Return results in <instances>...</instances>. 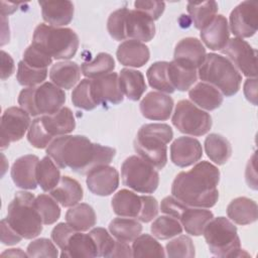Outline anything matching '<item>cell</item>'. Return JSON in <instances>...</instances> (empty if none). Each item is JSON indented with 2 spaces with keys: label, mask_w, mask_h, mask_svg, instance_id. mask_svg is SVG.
<instances>
[{
  "label": "cell",
  "mask_w": 258,
  "mask_h": 258,
  "mask_svg": "<svg viewBox=\"0 0 258 258\" xmlns=\"http://www.w3.org/2000/svg\"><path fill=\"white\" fill-rule=\"evenodd\" d=\"M111 257H133L132 247H130L128 243L116 240Z\"/></svg>",
  "instance_id": "cell-60"
},
{
  "label": "cell",
  "mask_w": 258,
  "mask_h": 258,
  "mask_svg": "<svg viewBox=\"0 0 258 258\" xmlns=\"http://www.w3.org/2000/svg\"><path fill=\"white\" fill-rule=\"evenodd\" d=\"M66 93L51 82L36 87H27L19 93L18 104L30 116L51 115L63 107Z\"/></svg>",
  "instance_id": "cell-7"
},
{
  "label": "cell",
  "mask_w": 258,
  "mask_h": 258,
  "mask_svg": "<svg viewBox=\"0 0 258 258\" xmlns=\"http://www.w3.org/2000/svg\"><path fill=\"white\" fill-rule=\"evenodd\" d=\"M182 230L183 228L180 222L168 215L155 218L150 227V231L153 237L159 240H167L175 237L181 234Z\"/></svg>",
  "instance_id": "cell-42"
},
{
  "label": "cell",
  "mask_w": 258,
  "mask_h": 258,
  "mask_svg": "<svg viewBox=\"0 0 258 258\" xmlns=\"http://www.w3.org/2000/svg\"><path fill=\"white\" fill-rule=\"evenodd\" d=\"M41 15L48 25L62 27L71 23L74 17V4L71 1H38Z\"/></svg>",
  "instance_id": "cell-23"
},
{
  "label": "cell",
  "mask_w": 258,
  "mask_h": 258,
  "mask_svg": "<svg viewBox=\"0 0 258 258\" xmlns=\"http://www.w3.org/2000/svg\"><path fill=\"white\" fill-rule=\"evenodd\" d=\"M39 120L45 132L52 139L68 135L76 128V119L72 110L68 107H62L51 115H42Z\"/></svg>",
  "instance_id": "cell-21"
},
{
  "label": "cell",
  "mask_w": 258,
  "mask_h": 258,
  "mask_svg": "<svg viewBox=\"0 0 258 258\" xmlns=\"http://www.w3.org/2000/svg\"><path fill=\"white\" fill-rule=\"evenodd\" d=\"M46 154L59 168H70L79 174H87L99 165L111 163L116 150L93 143L84 135H63L51 141L46 147Z\"/></svg>",
  "instance_id": "cell-1"
},
{
  "label": "cell",
  "mask_w": 258,
  "mask_h": 258,
  "mask_svg": "<svg viewBox=\"0 0 258 258\" xmlns=\"http://www.w3.org/2000/svg\"><path fill=\"white\" fill-rule=\"evenodd\" d=\"M34 205L43 225H52L59 219L60 207L50 195H38L35 197Z\"/></svg>",
  "instance_id": "cell-43"
},
{
  "label": "cell",
  "mask_w": 258,
  "mask_h": 258,
  "mask_svg": "<svg viewBox=\"0 0 258 258\" xmlns=\"http://www.w3.org/2000/svg\"><path fill=\"white\" fill-rule=\"evenodd\" d=\"M91 87L94 99L98 105L111 103L120 104L124 100V95L119 85V75L110 73L100 78L91 80Z\"/></svg>",
  "instance_id": "cell-16"
},
{
  "label": "cell",
  "mask_w": 258,
  "mask_h": 258,
  "mask_svg": "<svg viewBox=\"0 0 258 258\" xmlns=\"http://www.w3.org/2000/svg\"><path fill=\"white\" fill-rule=\"evenodd\" d=\"M23 238L8 224L6 218L1 220V242L4 245H15Z\"/></svg>",
  "instance_id": "cell-56"
},
{
  "label": "cell",
  "mask_w": 258,
  "mask_h": 258,
  "mask_svg": "<svg viewBox=\"0 0 258 258\" xmlns=\"http://www.w3.org/2000/svg\"><path fill=\"white\" fill-rule=\"evenodd\" d=\"M115 69L113 56L107 52L98 53L92 60L85 61L81 66L82 74L89 79H96L108 75Z\"/></svg>",
  "instance_id": "cell-39"
},
{
  "label": "cell",
  "mask_w": 258,
  "mask_h": 258,
  "mask_svg": "<svg viewBox=\"0 0 258 258\" xmlns=\"http://www.w3.org/2000/svg\"><path fill=\"white\" fill-rule=\"evenodd\" d=\"M27 140L28 142L37 149L46 148L51 141L53 140L48 136V134L43 129L39 117L32 120L29 129L27 131Z\"/></svg>",
  "instance_id": "cell-51"
},
{
  "label": "cell",
  "mask_w": 258,
  "mask_h": 258,
  "mask_svg": "<svg viewBox=\"0 0 258 258\" xmlns=\"http://www.w3.org/2000/svg\"><path fill=\"white\" fill-rule=\"evenodd\" d=\"M76 232L68 223H58L51 231V240L60 249H64L70 237Z\"/></svg>",
  "instance_id": "cell-54"
},
{
  "label": "cell",
  "mask_w": 258,
  "mask_h": 258,
  "mask_svg": "<svg viewBox=\"0 0 258 258\" xmlns=\"http://www.w3.org/2000/svg\"><path fill=\"white\" fill-rule=\"evenodd\" d=\"M50 196L63 208H71L82 202L84 190L81 183L68 175L61 176L57 185L50 190Z\"/></svg>",
  "instance_id": "cell-26"
},
{
  "label": "cell",
  "mask_w": 258,
  "mask_h": 258,
  "mask_svg": "<svg viewBox=\"0 0 258 258\" xmlns=\"http://www.w3.org/2000/svg\"><path fill=\"white\" fill-rule=\"evenodd\" d=\"M22 60L27 66L37 70H45L52 63V57L32 44L24 50Z\"/></svg>",
  "instance_id": "cell-50"
},
{
  "label": "cell",
  "mask_w": 258,
  "mask_h": 258,
  "mask_svg": "<svg viewBox=\"0 0 258 258\" xmlns=\"http://www.w3.org/2000/svg\"><path fill=\"white\" fill-rule=\"evenodd\" d=\"M39 158L33 154H26L17 158L11 167V178L14 184L22 189H35L36 165Z\"/></svg>",
  "instance_id": "cell-19"
},
{
  "label": "cell",
  "mask_w": 258,
  "mask_h": 258,
  "mask_svg": "<svg viewBox=\"0 0 258 258\" xmlns=\"http://www.w3.org/2000/svg\"><path fill=\"white\" fill-rule=\"evenodd\" d=\"M31 44L54 59H70L77 53L80 40L72 28L40 23L34 29Z\"/></svg>",
  "instance_id": "cell-4"
},
{
  "label": "cell",
  "mask_w": 258,
  "mask_h": 258,
  "mask_svg": "<svg viewBox=\"0 0 258 258\" xmlns=\"http://www.w3.org/2000/svg\"><path fill=\"white\" fill-rule=\"evenodd\" d=\"M165 251L166 256L170 258H192L196 255L192 240L185 235H180L170 240L165 246Z\"/></svg>",
  "instance_id": "cell-46"
},
{
  "label": "cell",
  "mask_w": 258,
  "mask_h": 258,
  "mask_svg": "<svg viewBox=\"0 0 258 258\" xmlns=\"http://www.w3.org/2000/svg\"><path fill=\"white\" fill-rule=\"evenodd\" d=\"M66 221L76 231L86 232L96 225L97 216L92 206L79 203L67 211Z\"/></svg>",
  "instance_id": "cell-34"
},
{
  "label": "cell",
  "mask_w": 258,
  "mask_h": 258,
  "mask_svg": "<svg viewBox=\"0 0 258 258\" xmlns=\"http://www.w3.org/2000/svg\"><path fill=\"white\" fill-rule=\"evenodd\" d=\"M206 55V48L201 40L196 37H185L176 43L173 59L199 69L204 62Z\"/></svg>",
  "instance_id": "cell-24"
},
{
  "label": "cell",
  "mask_w": 258,
  "mask_h": 258,
  "mask_svg": "<svg viewBox=\"0 0 258 258\" xmlns=\"http://www.w3.org/2000/svg\"><path fill=\"white\" fill-rule=\"evenodd\" d=\"M220 170L209 161L197 162L187 171H180L171 184V194L187 207L213 208L219 200Z\"/></svg>",
  "instance_id": "cell-2"
},
{
  "label": "cell",
  "mask_w": 258,
  "mask_h": 258,
  "mask_svg": "<svg viewBox=\"0 0 258 258\" xmlns=\"http://www.w3.org/2000/svg\"><path fill=\"white\" fill-rule=\"evenodd\" d=\"M120 89L131 101H138L146 91V83L141 72L133 69H122L119 74Z\"/></svg>",
  "instance_id": "cell-33"
},
{
  "label": "cell",
  "mask_w": 258,
  "mask_h": 258,
  "mask_svg": "<svg viewBox=\"0 0 258 258\" xmlns=\"http://www.w3.org/2000/svg\"><path fill=\"white\" fill-rule=\"evenodd\" d=\"M173 105V100L169 95L152 91L142 99L139 108L144 118L153 121H165L169 119Z\"/></svg>",
  "instance_id": "cell-17"
},
{
  "label": "cell",
  "mask_w": 258,
  "mask_h": 258,
  "mask_svg": "<svg viewBox=\"0 0 258 258\" xmlns=\"http://www.w3.org/2000/svg\"><path fill=\"white\" fill-rule=\"evenodd\" d=\"M73 105L77 108L91 111L98 107V103L94 99L91 87V80L84 79L76 86L72 93Z\"/></svg>",
  "instance_id": "cell-44"
},
{
  "label": "cell",
  "mask_w": 258,
  "mask_h": 258,
  "mask_svg": "<svg viewBox=\"0 0 258 258\" xmlns=\"http://www.w3.org/2000/svg\"><path fill=\"white\" fill-rule=\"evenodd\" d=\"M30 115L20 107H9L1 116L0 137L1 149H5L11 142L19 141L24 137L31 124Z\"/></svg>",
  "instance_id": "cell-11"
},
{
  "label": "cell",
  "mask_w": 258,
  "mask_h": 258,
  "mask_svg": "<svg viewBox=\"0 0 258 258\" xmlns=\"http://www.w3.org/2000/svg\"><path fill=\"white\" fill-rule=\"evenodd\" d=\"M210 252L218 257H241L244 250L237 228L231 220L225 217L213 218L203 233Z\"/></svg>",
  "instance_id": "cell-8"
},
{
  "label": "cell",
  "mask_w": 258,
  "mask_h": 258,
  "mask_svg": "<svg viewBox=\"0 0 258 258\" xmlns=\"http://www.w3.org/2000/svg\"><path fill=\"white\" fill-rule=\"evenodd\" d=\"M125 33L127 39L148 42L155 35L154 20L139 10L128 9L125 18Z\"/></svg>",
  "instance_id": "cell-18"
},
{
  "label": "cell",
  "mask_w": 258,
  "mask_h": 258,
  "mask_svg": "<svg viewBox=\"0 0 258 258\" xmlns=\"http://www.w3.org/2000/svg\"><path fill=\"white\" fill-rule=\"evenodd\" d=\"M171 122L180 133L196 137L207 134L213 124L211 115L189 100L177 102Z\"/></svg>",
  "instance_id": "cell-10"
},
{
  "label": "cell",
  "mask_w": 258,
  "mask_h": 258,
  "mask_svg": "<svg viewBox=\"0 0 258 258\" xmlns=\"http://www.w3.org/2000/svg\"><path fill=\"white\" fill-rule=\"evenodd\" d=\"M221 51L228 56L239 73L247 78H256L257 51L246 40L239 37L231 38Z\"/></svg>",
  "instance_id": "cell-12"
},
{
  "label": "cell",
  "mask_w": 258,
  "mask_h": 258,
  "mask_svg": "<svg viewBox=\"0 0 258 258\" xmlns=\"http://www.w3.org/2000/svg\"><path fill=\"white\" fill-rule=\"evenodd\" d=\"M142 210L137 220L142 223H149L158 215V203L155 198L147 195H142Z\"/></svg>",
  "instance_id": "cell-52"
},
{
  "label": "cell",
  "mask_w": 258,
  "mask_h": 258,
  "mask_svg": "<svg viewBox=\"0 0 258 258\" xmlns=\"http://www.w3.org/2000/svg\"><path fill=\"white\" fill-rule=\"evenodd\" d=\"M168 61H155L146 71L149 86L161 93L172 94L175 90L169 83L167 76Z\"/></svg>",
  "instance_id": "cell-40"
},
{
  "label": "cell",
  "mask_w": 258,
  "mask_h": 258,
  "mask_svg": "<svg viewBox=\"0 0 258 258\" xmlns=\"http://www.w3.org/2000/svg\"><path fill=\"white\" fill-rule=\"evenodd\" d=\"M60 257L81 258L98 257V251L94 239L90 234L76 231L69 239L64 249L61 250Z\"/></svg>",
  "instance_id": "cell-31"
},
{
  "label": "cell",
  "mask_w": 258,
  "mask_h": 258,
  "mask_svg": "<svg viewBox=\"0 0 258 258\" xmlns=\"http://www.w3.org/2000/svg\"><path fill=\"white\" fill-rule=\"evenodd\" d=\"M188 97L196 106L207 111L216 110L224 101L222 93L205 82H200L191 87L188 91Z\"/></svg>",
  "instance_id": "cell-27"
},
{
  "label": "cell",
  "mask_w": 258,
  "mask_h": 258,
  "mask_svg": "<svg viewBox=\"0 0 258 258\" xmlns=\"http://www.w3.org/2000/svg\"><path fill=\"white\" fill-rule=\"evenodd\" d=\"M202 144L194 137H178L170 145V160L178 167L194 165L202 158Z\"/></svg>",
  "instance_id": "cell-15"
},
{
  "label": "cell",
  "mask_w": 258,
  "mask_h": 258,
  "mask_svg": "<svg viewBox=\"0 0 258 258\" xmlns=\"http://www.w3.org/2000/svg\"><path fill=\"white\" fill-rule=\"evenodd\" d=\"M80 66L72 60L55 62L49 70V79L51 83L60 89H73L81 78Z\"/></svg>",
  "instance_id": "cell-29"
},
{
  "label": "cell",
  "mask_w": 258,
  "mask_h": 258,
  "mask_svg": "<svg viewBox=\"0 0 258 258\" xmlns=\"http://www.w3.org/2000/svg\"><path fill=\"white\" fill-rule=\"evenodd\" d=\"M186 205L178 201L173 196L165 197L160 204V211L161 213L168 215L170 217H173L179 221V218L182 214V212L186 209Z\"/></svg>",
  "instance_id": "cell-55"
},
{
  "label": "cell",
  "mask_w": 258,
  "mask_h": 258,
  "mask_svg": "<svg viewBox=\"0 0 258 258\" xmlns=\"http://www.w3.org/2000/svg\"><path fill=\"white\" fill-rule=\"evenodd\" d=\"M86 183L92 194L107 197L118 188L119 172L109 164L99 165L87 173Z\"/></svg>",
  "instance_id": "cell-14"
},
{
  "label": "cell",
  "mask_w": 258,
  "mask_h": 258,
  "mask_svg": "<svg viewBox=\"0 0 258 258\" xmlns=\"http://www.w3.org/2000/svg\"><path fill=\"white\" fill-rule=\"evenodd\" d=\"M229 220L237 225H249L257 221L258 207L255 201L246 197H238L227 207Z\"/></svg>",
  "instance_id": "cell-28"
},
{
  "label": "cell",
  "mask_w": 258,
  "mask_h": 258,
  "mask_svg": "<svg viewBox=\"0 0 258 258\" xmlns=\"http://www.w3.org/2000/svg\"><path fill=\"white\" fill-rule=\"evenodd\" d=\"M245 178L248 186L256 190L257 189V171H256V154L255 153L248 160L246 170H245Z\"/></svg>",
  "instance_id": "cell-57"
},
{
  "label": "cell",
  "mask_w": 258,
  "mask_h": 258,
  "mask_svg": "<svg viewBox=\"0 0 258 258\" xmlns=\"http://www.w3.org/2000/svg\"><path fill=\"white\" fill-rule=\"evenodd\" d=\"M109 232L116 240L130 243L141 234L142 225L136 219L119 217L110 222Z\"/></svg>",
  "instance_id": "cell-36"
},
{
  "label": "cell",
  "mask_w": 258,
  "mask_h": 258,
  "mask_svg": "<svg viewBox=\"0 0 258 258\" xmlns=\"http://www.w3.org/2000/svg\"><path fill=\"white\" fill-rule=\"evenodd\" d=\"M186 9L195 27L202 30L217 15L218 3L216 1L188 2Z\"/></svg>",
  "instance_id": "cell-38"
},
{
  "label": "cell",
  "mask_w": 258,
  "mask_h": 258,
  "mask_svg": "<svg viewBox=\"0 0 258 258\" xmlns=\"http://www.w3.org/2000/svg\"><path fill=\"white\" fill-rule=\"evenodd\" d=\"M128 8L123 7L113 11L107 21V29L112 38L115 40H127L125 33V18Z\"/></svg>",
  "instance_id": "cell-48"
},
{
  "label": "cell",
  "mask_w": 258,
  "mask_h": 258,
  "mask_svg": "<svg viewBox=\"0 0 258 258\" xmlns=\"http://www.w3.org/2000/svg\"><path fill=\"white\" fill-rule=\"evenodd\" d=\"M173 138L171 127L164 123L142 125L134 140V149L138 156L156 169H162L167 163V143Z\"/></svg>",
  "instance_id": "cell-3"
},
{
  "label": "cell",
  "mask_w": 258,
  "mask_h": 258,
  "mask_svg": "<svg viewBox=\"0 0 258 258\" xmlns=\"http://www.w3.org/2000/svg\"><path fill=\"white\" fill-rule=\"evenodd\" d=\"M243 92L246 99L251 104L256 106L257 105V79L256 78L247 79L243 86Z\"/></svg>",
  "instance_id": "cell-59"
},
{
  "label": "cell",
  "mask_w": 258,
  "mask_h": 258,
  "mask_svg": "<svg viewBox=\"0 0 258 258\" xmlns=\"http://www.w3.org/2000/svg\"><path fill=\"white\" fill-rule=\"evenodd\" d=\"M15 71V64L13 58L9 53L4 50H1V80L5 81Z\"/></svg>",
  "instance_id": "cell-58"
},
{
  "label": "cell",
  "mask_w": 258,
  "mask_h": 258,
  "mask_svg": "<svg viewBox=\"0 0 258 258\" xmlns=\"http://www.w3.org/2000/svg\"><path fill=\"white\" fill-rule=\"evenodd\" d=\"M33 194L17 191L7 208L8 224L23 238L33 239L42 232V220L38 214Z\"/></svg>",
  "instance_id": "cell-6"
},
{
  "label": "cell",
  "mask_w": 258,
  "mask_h": 258,
  "mask_svg": "<svg viewBox=\"0 0 258 258\" xmlns=\"http://www.w3.org/2000/svg\"><path fill=\"white\" fill-rule=\"evenodd\" d=\"M204 145L208 157L218 165L225 164L232 155L231 143L221 134H209L205 139Z\"/></svg>",
  "instance_id": "cell-35"
},
{
  "label": "cell",
  "mask_w": 258,
  "mask_h": 258,
  "mask_svg": "<svg viewBox=\"0 0 258 258\" xmlns=\"http://www.w3.org/2000/svg\"><path fill=\"white\" fill-rule=\"evenodd\" d=\"M47 69L37 70L27 66L23 60H20L17 66L16 79L19 85L23 87H36L44 83L47 77Z\"/></svg>",
  "instance_id": "cell-45"
},
{
  "label": "cell",
  "mask_w": 258,
  "mask_h": 258,
  "mask_svg": "<svg viewBox=\"0 0 258 258\" xmlns=\"http://www.w3.org/2000/svg\"><path fill=\"white\" fill-rule=\"evenodd\" d=\"M214 218V214L204 208L186 207L182 212L179 222L183 230L191 236H201L207 224Z\"/></svg>",
  "instance_id": "cell-32"
},
{
  "label": "cell",
  "mask_w": 258,
  "mask_h": 258,
  "mask_svg": "<svg viewBox=\"0 0 258 258\" xmlns=\"http://www.w3.org/2000/svg\"><path fill=\"white\" fill-rule=\"evenodd\" d=\"M1 256H17V257H25V256H28L27 253H24L20 248H13V249H8V250H5Z\"/></svg>",
  "instance_id": "cell-61"
},
{
  "label": "cell",
  "mask_w": 258,
  "mask_h": 258,
  "mask_svg": "<svg viewBox=\"0 0 258 258\" xmlns=\"http://www.w3.org/2000/svg\"><path fill=\"white\" fill-rule=\"evenodd\" d=\"M134 6L136 10H139L153 20L159 19L165 9V3L163 1H135Z\"/></svg>",
  "instance_id": "cell-53"
},
{
  "label": "cell",
  "mask_w": 258,
  "mask_h": 258,
  "mask_svg": "<svg viewBox=\"0 0 258 258\" xmlns=\"http://www.w3.org/2000/svg\"><path fill=\"white\" fill-rule=\"evenodd\" d=\"M89 234L95 241L98 257H111L112 251L115 247L116 239L109 234V232L101 227H97L92 229Z\"/></svg>",
  "instance_id": "cell-47"
},
{
  "label": "cell",
  "mask_w": 258,
  "mask_h": 258,
  "mask_svg": "<svg viewBox=\"0 0 258 258\" xmlns=\"http://www.w3.org/2000/svg\"><path fill=\"white\" fill-rule=\"evenodd\" d=\"M198 77L202 82L217 88L226 97L236 95L242 83V76L233 63L226 56L214 52L206 55L198 69Z\"/></svg>",
  "instance_id": "cell-5"
},
{
  "label": "cell",
  "mask_w": 258,
  "mask_h": 258,
  "mask_svg": "<svg viewBox=\"0 0 258 258\" xmlns=\"http://www.w3.org/2000/svg\"><path fill=\"white\" fill-rule=\"evenodd\" d=\"M133 257H165L162 245L149 234H140L132 242Z\"/></svg>",
  "instance_id": "cell-41"
},
{
  "label": "cell",
  "mask_w": 258,
  "mask_h": 258,
  "mask_svg": "<svg viewBox=\"0 0 258 258\" xmlns=\"http://www.w3.org/2000/svg\"><path fill=\"white\" fill-rule=\"evenodd\" d=\"M28 257H51L56 258L58 251L53 241L47 238H39L30 242L26 249Z\"/></svg>",
  "instance_id": "cell-49"
},
{
  "label": "cell",
  "mask_w": 258,
  "mask_h": 258,
  "mask_svg": "<svg viewBox=\"0 0 258 258\" xmlns=\"http://www.w3.org/2000/svg\"><path fill=\"white\" fill-rule=\"evenodd\" d=\"M116 56L118 61L125 67L141 68L149 60L150 51L143 42L127 39L119 44Z\"/></svg>",
  "instance_id": "cell-22"
},
{
  "label": "cell",
  "mask_w": 258,
  "mask_h": 258,
  "mask_svg": "<svg viewBox=\"0 0 258 258\" xmlns=\"http://www.w3.org/2000/svg\"><path fill=\"white\" fill-rule=\"evenodd\" d=\"M36 181L43 191L52 190L60 180L59 167L47 155L40 159L36 165Z\"/></svg>",
  "instance_id": "cell-37"
},
{
  "label": "cell",
  "mask_w": 258,
  "mask_h": 258,
  "mask_svg": "<svg viewBox=\"0 0 258 258\" xmlns=\"http://www.w3.org/2000/svg\"><path fill=\"white\" fill-rule=\"evenodd\" d=\"M121 178L125 186L139 194H153L159 184L156 168L138 155H131L123 161Z\"/></svg>",
  "instance_id": "cell-9"
},
{
  "label": "cell",
  "mask_w": 258,
  "mask_h": 258,
  "mask_svg": "<svg viewBox=\"0 0 258 258\" xmlns=\"http://www.w3.org/2000/svg\"><path fill=\"white\" fill-rule=\"evenodd\" d=\"M167 76L174 90L185 92L189 90L198 80V69L173 59L168 62Z\"/></svg>",
  "instance_id": "cell-30"
},
{
  "label": "cell",
  "mask_w": 258,
  "mask_h": 258,
  "mask_svg": "<svg viewBox=\"0 0 258 258\" xmlns=\"http://www.w3.org/2000/svg\"><path fill=\"white\" fill-rule=\"evenodd\" d=\"M142 205V196L127 188L117 191L111 201V207L117 216L136 220L141 213Z\"/></svg>",
  "instance_id": "cell-25"
},
{
  "label": "cell",
  "mask_w": 258,
  "mask_h": 258,
  "mask_svg": "<svg viewBox=\"0 0 258 258\" xmlns=\"http://www.w3.org/2000/svg\"><path fill=\"white\" fill-rule=\"evenodd\" d=\"M258 3L247 0L237 5L230 14L229 28L239 38H248L257 32Z\"/></svg>",
  "instance_id": "cell-13"
},
{
  "label": "cell",
  "mask_w": 258,
  "mask_h": 258,
  "mask_svg": "<svg viewBox=\"0 0 258 258\" xmlns=\"http://www.w3.org/2000/svg\"><path fill=\"white\" fill-rule=\"evenodd\" d=\"M201 39L212 50H222L230 39V28L227 18L218 14L201 30Z\"/></svg>",
  "instance_id": "cell-20"
}]
</instances>
